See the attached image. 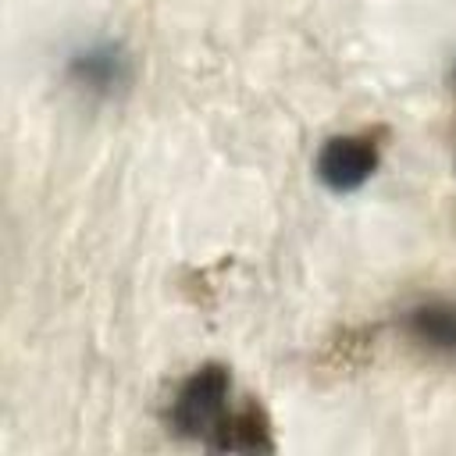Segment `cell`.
Segmentation results:
<instances>
[{"label": "cell", "instance_id": "6da1fadb", "mask_svg": "<svg viewBox=\"0 0 456 456\" xmlns=\"http://www.w3.org/2000/svg\"><path fill=\"white\" fill-rule=\"evenodd\" d=\"M232 370L217 360L200 363L196 370H189L167 406V431L182 435V438H210L217 420L224 417V410L232 406Z\"/></svg>", "mask_w": 456, "mask_h": 456}, {"label": "cell", "instance_id": "7a4b0ae2", "mask_svg": "<svg viewBox=\"0 0 456 456\" xmlns=\"http://www.w3.org/2000/svg\"><path fill=\"white\" fill-rule=\"evenodd\" d=\"M385 142H388V128L385 125L324 139V146L317 150V160H314L317 182L328 192H338V196L342 192H356L360 185H367L374 178Z\"/></svg>", "mask_w": 456, "mask_h": 456}, {"label": "cell", "instance_id": "3957f363", "mask_svg": "<svg viewBox=\"0 0 456 456\" xmlns=\"http://www.w3.org/2000/svg\"><path fill=\"white\" fill-rule=\"evenodd\" d=\"M68 82L89 96H114L132 82V57L125 53L121 43H93L86 50H75L68 57Z\"/></svg>", "mask_w": 456, "mask_h": 456}, {"label": "cell", "instance_id": "277c9868", "mask_svg": "<svg viewBox=\"0 0 456 456\" xmlns=\"http://www.w3.org/2000/svg\"><path fill=\"white\" fill-rule=\"evenodd\" d=\"M217 452H274V424L260 399L242 395L224 410L214 435L207 438Z\"/></svg>", "mask_w": 456, "mask_h": 456}, {"label": "cell", "instance_id": "5b68a950", "mask_svg": "<svg viewBox=\"0 0 456 456\" xmlns=\"http://www.w3.org/2000/svg\"><path fill=\"white\" fill-rule=\"evenodd\" d=\"M403 335L445 360H456V303L452 299H420L399 317Z\"/></svg>", "mask_w": 456, "mask_h": 456}]
</instances>
